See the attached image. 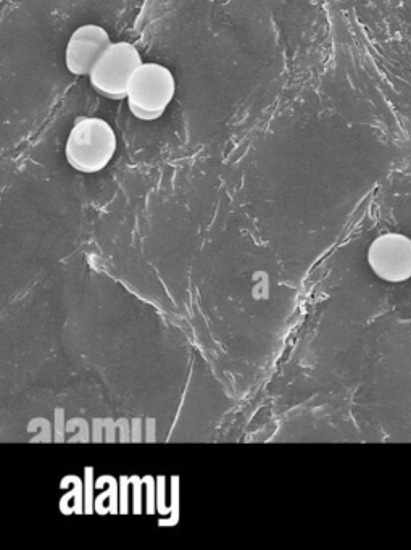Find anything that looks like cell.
<instances>
[{
  "instance_id": "cell-4",
  "label": "cell",
  "mask_w": 411,
  "mask_h": 550,
  "mask_svg": "<svg viewBox=\"0 0 411 550\" xmlns=\"http://www.w3.org/2000/svg\"><path fill=\"white\" fill-rule=\"evenodd\" d=\"M371 270L389 283H403L411 278V239L403 234L379 236L368 250Z\"/></svg>"
},
{
  "instance_id": "cell-1",
  "label": "cell",
  "mask_w": 411,
  "mask_h": 550,
  "mask_svg": "<svg viewBox=\"0 0 411 550\" xmlns=\"http://www.w3.org/2000/svg\"><path fill=\"white\" fill-rule=\"evenodd\" d=\"M118 139L108 121L81 117L68 134L65 157L79 173H99L117 154Z\"/></svg>"
},
{
  "instance_id": "cell-5",
  "label": "cell",
  "mask_w": 411,
  "mask_h": 550,
  "mask_svg": "<svg viewBox=\"0 0 411 550\" xmlns=\"http://www.w3.org/2000/svg\"><path fill=\"white\" fill-rule=\"evenodd\" d=\"M110 46L112 41L102 26H79L68 39L65 67L71 75L89 76Z\"/></svg>"
},
{
  "instance_id": "cell-3",
  "label": "cell",
  "mask_w": 411,
  "mask_h": 550,
  "mask_svg": "<svg viewBox=\"0 0 411 550\" xmlns=\"http://www.w3.org/2000/svg\"><path fill=\"white\" fill-rule=\"evenodd\" d=\"M141 54L131 42H112L89 75V83L100 96L123 100L128 96L129 83L142 65Z\"/></svg>"
},
{
  "instance_id": "cell-2",
  "label": "cell",
  "mask_w": 411,
  "mask_h": 550,
  "mask_svg": "<svg viewBox=\"0 0 411 550\" xmlns=\"http://www.w3.org/2000/svg\"><path fill=\"white\" fill-rule=\"evenodd\" d=\"M175 92L176 80L170 68L160 63H142L131 78L126 100L134 117L155 121L167 112Z\"/></svg>"
}]
</instances>
